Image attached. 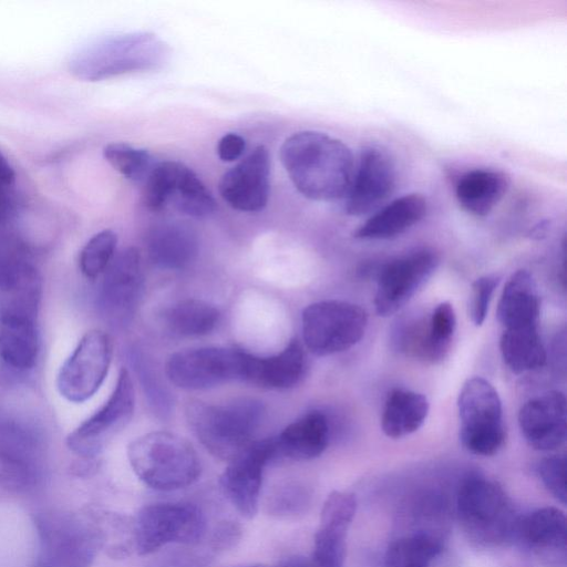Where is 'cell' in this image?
I'll return each mask as SVG.
<instances>
[{
  "mask_svg": "<svg viewBox=\"0 0 567 567\" xmlns=\"http://www.w3.org/2000/svg\"><path fill=\"white\" fill-rule=\"evenodd\" d=\"M130 359L148 400V404L157 415L167 416L173 405L171 393L162 384L141 350L132 349L130 351Z\"/></svg>",
  "mask_w": 567,
  "mask_h": 567,
  "instance_id": "obj_38",
  "label": "cell"
},
{
  "mask_svg": "<svg viewBox=\"0 0 567 567\" xmlns=\"http://www.w3.org/2000/svg\"><path fill=\"white\" fill-rule=\"evenodd\" d=\"M518 423L527 443L538 451H551L566 440V399L560 391H548L528 400Z\"/></svg>",
  "mask_w": 567,
  "mask_h": 567,
  "instance_id": "obj_22",
  "label": "cell"
},
{
  "mask_svg": "<svg viewBox=\"0 0 567 567\" xmlns=\"http://www.w3.org/2000/svg\"><path fill=\"white\" fill-rule=\"evenodd\" d=\"M275 456V437L254 441L221 474V489L243 516L250 518L257 513L264 467Z\"/></svg>",
  "mask_w": 567,
  "mask_h": 567,
  "instance_id": "obj_18",
  "label": "cell"
},
{
  "mask_svg": "<svg viewBox=\"0 0 567 567\" xmlns=\"http://www.w3.org/2000/svg\"><path fill=\"white\" fill-rule=\"evenodd\" d=\"M12 186L0 181V223L8 220L14 213L16 198Z\"/></svg>",
  "mask_w": 567,
  "mask_h": 567,
  "instance_id": "obj_44",
  "label": "cell"
},
{
  "mask_svg": "<svg viewBox=\"0 0 567 567\" xmlns=\"http://www.w3.org/2000/svg\"><path fill=\"white\" fill-rule=\"evenodd\" d=\"M132 533L134 549L147 555L171 543H197L205 533V519L193 504L157 503L138 512Z\"/></svg>",
  "mask_w": 567,
  "mask_h": 567,
  "instance_id": "obj_10",
  "label": "cell"
},
{
  "mask_svg": "<svg viewBox=\"0 0 567 567\" xmlns=\"http://www.w3.org/2000/svg\"><path fill=\"white\" fill-rule=\"evenodd\" d=\"M455 312L450 302L440 303L432 312L429 323L416 327L404 344L416 355L430 361L444 358L455 331Z\"/></svg>",
  "mask_w": 567,
  "mask_h": 567,
  "instance_id": "obj_32",
  "label": "cell"
},
{
  "mask_svg": "<svg viewBox=\"0 0 567 567\" xmlns=\"http://www.w3.org/2000/svg\"><path fill=\"white\" fill-rule=\"evenodd\" d=\"M135 403L128 371L122 368L107 401L66 437L68 447L85 461H94L105 440L130 422Z\"/></svg>",
  "mask_w": 567,
  "mask_h": 567,
  "instance_id": "obj_14",
  "label": "cell"
},
{
  "mask_svg": "<svg viewBox=\"0 0 567 567\" xmlns=\"http://www.w3.org/2000/svg\"><path fill=\"white\" fill-rule=\"evenodd\" d=\"M218 189L221 198L236 210H262L270 192V156L267 147L256 146L237 165L225 172Z\"/></svg>",
  "mask_w": 567,
  "mask_h": 567,
  "instance_id": "obj_19",
  "label": "cell"
},
{
  "mask_svg": "<svg viewBox=\"0 0 567 567\" xmlns=\"http://www.w3.org/2000/svg\"><path fill=\"white\" fill-rule=\"evenodd\" d=\"M117 236L111 229H104L92 236L79 255L81 272L95 279L103 275L116 254Z\"/></svg>",
  "mask_w": 567,
  "mask_h": 567,
  "instance_id": "obj_37",
  "label": "cell"
},
{
  "mask_svg": "<svg viewBox=\"0 0 567 567\" xmlns=\"http://www.w3.org/2000/svg\"><path fill=\"white\" fill-rule=\"evenodd\" d=\"M538 475L545 487L561 504H566V463L561 456L543 458L537 466Z\"/></svg>",
  "mask_w": 567,
  "mask_h": 567,
  "instance_id": "obj_40",
  "label": "cell"
},
{
  "mask_svg": "<svg viewBox=\"0 0 567 567\" xmlns=\"http://www.w3.org/2000/svg\"><path fill=\"white\" fill-rule=\"evenodd\" d=\"M106 162L125 178L141 182L154 166L151 154L127 143H110L103 148Z\"/></svg>",
  "mask_w": 567,
  "mask_h": 567,
  "instance_id": "obj_36",
  "label": "cell"
},
{
  "mask_svg": "<svg viewBox=\"0 0 567 567\" xmlns=\"http://www.w3.org/2000/svg\"><path fill=\"white\" fill-rule=\"evenodd\" d=\"M429 413L427 399L414 391L392 390L383 408L381 427L392 439L406 436L421 427Z\"/></svg>",
  "mask_w": 567,
  "mask_h": 567,
  "instance_id": "obj_31",
  "label": "cell"
},
{
  "mask_svg": "<svg viewBox=\"0 0 567 567\" xmlns=\"http://www.w3.org/2000/svg\"><path fill=\"white\" fill-rule=\"evenodd\" d=\"M509 176L491 168H476L463 174L455 186V197L466 213L486 216L503 199L509 187Z\"/></svg>",
  "mask_w": 567,
  "mask_h": 567,
  "instance_id": "obj_28",
  "label": "cell"
},
{
  "mask_svg": "<svg viewBox=\"0 0 567 567\" xmlns=\"http://www.w3.org/2000/svg\"><path fill=\"white\" fill-rule=\"evenodd\" d=\"M277 455L305 461L319 456L329 442V423L320 411H311L275 437Z\"/></svg>",
  "mask_w": 567,
  "mask_h": 567,
  "instance_id": "obj_29",
  "label": "cell"
},
{
  "mask_svg": "<svg viewBox=\"0 0 567 567\" xmlns=\"http://www.w3.org/2000/svg\"><path fill=\"white\" fill-rule=\"evenodd\" d=\"M34 567H90L103 546L102 529L85 516L49 509L37 513Z\"/></svg>",
  "mask_w": 567,
  "mask_h": 567,
  "instance_id": "obj_3",
  "label": "cell"
},
{
  "mask_svg": "<svg viewBox=\"0 0 567 567\" xmlns=\"http://www.w3.org/2000/svg\"><path fill=\"white\" fill-rule=\"evenodd\" d=\"M301 344L292 340L281 352L270 357L247 355L244 381L267 389L296 385L305 372Z\"/></svg>",
  "mask_w": 567,
  "mask_h": 567,
  "instance_id": "obj_26",
  "label": "cell"
},
{
  "mask_svg": "<svg viewBox=\"0 0 567 567\" xmlns=\"http://www.w3.org/2000/svg\"><path fill=\"white\" fill-rule=\"evenodd\" d=\"M237 567H268V566L262 565V564H252V565H244V566H237Z\"/></svg>",
  "mask_w": 567,
  "mask_h": 567,
  "instance_id": "obj_47",
  "label": "cell"
},
{
  "mask_svg": "<svg viewBox=\"0 0 567 567\" xmlns=\"http://www.w3.org/2000/svg\"><path fill=\"white\" fill-rule=\"evenodd\" d=\"M308 497V493L302 487L287 484L269 495L267 507L271 515L290 517L303 512Z\"/></svg>",
  "mask_w": 567,
  "mask_h": 567,
  "instance_id": "obj_39",
  "label": "cell"
},
{
  "mask_svg": "<svg viewBox=\"0 0 567 567\" xmlns=\"http://www.w3.org/2000/svg\"><path fill=\"white\" fill-rule=\"evenodd\" d=\"M303 341L316 355L346 351L363 337L368 317L358 305L341 300H323L302 311Z\"/></svg>",
  "mask_w": 567,
  "mask_h": 567,
  "instance_id": "obj_8",
  "label": "cell"
},
{
  "mask_svg": "<svg viewBox=\"0 0 567 567\" xmlns=\"http://www.w3.org/2000/svg\"><path fill=\"white\" fill-rule=\"evenodd\" d=\"M240 537V529L234 522L221 523L213 533L214 548L225 549L233 546Z\"/></svg>",
  "mask_w": 567,
  "mask_h": 567,
  "instance_id": "obj_43",
  "label": "cell"
},
{
  "mask_svg": "<svg viewBox=\"0 0 567 567\" xmlns=\"http://www.w3.org/2000/svg\"><path fill=\"white\" fill-rule=\"evenodd\" d=\"M280 159L305 197L333 202L347 196L355 166L342 141L317 131L297 132L282 143Z\"/></svg>",
  "mask_w": 567,
  "mask_h": 567,
  "instance_id": "obj_1",
  "label": "cell"
},
{
  "mask_svg": "<svg viewBox=\"0 0 567 567\" xmlns=\"http://www.w3.org/2000/svg\"><path fill=\"white\" fill-rule=\"evenodd\" d=\"M539 296L532 275L516 271L506 282L497 307L504 329L538 326Z\"/></svg>",
  "mask_w": 567,
  "mask_h": 567,
  "instance_id": "obj_30",
  "label": "cell"
},
{
  "mask_svg": "<svg viewBox=\"0 0 567 567\" xmlns=\"http://www.w3.org/2000/svg\"><path fill=\"white\" fill-rule=\"evenodd\" d=\"M427 212V202L416 193L396 197L380 207L353 236L358 239H390L416 225Z\"/></svg>",
  "mask_w": 567,
  "mask_h": 567,
  "instance_id": "obj_25",
  "label": "cell"
},
{
  "mask_svg": "<svg viewBox=\"0 0 567 567\" xmlns=\"http://www.w3.org/2000/svg\"><path fill=\"white\" fill-rule=\"evenodd\" d=\"M219 311L199 299H184L166 309L164 321L167 328L182 337H199L212 332L219 321Z\"/></svg>",
  "mask_w": 567,
  "mask_h": 567,
  "instance_id": "obj_35",
  "label": "cell"
},
{
  "mask_svg": "<svg viewBox=\"0 0 567 567\" xmlns=\"http://www.w3.org/2000/svg\"><path fill=\"white\" fill-rule=\"evenodd\" d=\"M395 184V165L390 154L379 146L364 147L344 197V210L351 216L377 212L392 195Z\"/></svg>",
  "mask_w": 567,
  "mask_h": 567,
  "instance_id": "obj_17",
  "label": "cell"
},
{
  "mask_svg": "<svg viewBox=\"0 0 567 567\" xmlns=\"http://www.w3.org/2000/svg\"><path fill=\"white\" fill-rule=\"evenodd\" d=\"M143 200L150 210L159 212L167 205L192 217L214 213L216 202L197 174L185 164L165 161L155 164L145 178Z\"/></svg>",
  "mask_w": 567,
  "mask_h": 567,
  "instance_id": "obj_9",
  "label": "cell"
},
{
  "mask_svg": "<svg viewBox=\"0 0 567 567\" xmlns=\"http://www.w3.org/2000/svg\"><path fill=\"white\" fill-rule=\"evenodd\" d=\"M41 287L31 264L19 256L0 254V311L37 318Z\"/></svg>",
  "mask_w": 567,
  "mask_h": 567,
  "instance_id": "obj_23",
  "label": "cell"
},
{
  "mask_svg": "<svg viewBox=\"0 0 567 567\" xmlns=\"http://www.w3.org/2000/svg\"><path fill=\"white\" fill-rule=\"evenodd\" d=\"M198 251V236L186 221L168 220L156 225L147 237L151 261L163 269L186 268Z\"/></svg>",
  "mask_w": 567,
  "mask_h": 567,
  "instance_id": "obj_24",
  "label": "cell"
},
{
  "mask_svg": "<svg viewBox=\"0 0 567 567\" xmlns=\"http://www.w3.org/2000/svg\"><path fill=\"white\" fill-rule=\"evenodd\" d=\"M278 567H319L312 558L295 556L287 558Z\"/></svg>",
  "mask_w": 567,
  "mask_h": 567,
  "instance_id": "obj_46",
  "label": "cell"
},
{
  "mask_svg": "<svg viewBox=\"0 0 567 567\" xmlns=\"http://www.w3.org/2000/svg\"><path fill=\"white\" fill-rule=\"evenodd\" d=\"M164 56L165 48L153 34H120L80 50L70 61V70L78 78L99 81L127 72L154 69L162 63Z\"/></svg>",
  "mask_w": 567,
  "mask_h": 567,
  "instance_id": "obj_6",
  "label": "cell"
},
{
  "mask_svg": "<svg viewBox=\"0 0 567 567\" xmlns=\"http://www.w3.org/2000/svg\"><path fill=\"white\" fill-rule=\"evenodd\" d=\"M16 173L7 157L0 152V181L6 184L13 185Z\"/></svg>",
  "mask_w": 567,
  "mask_h": 567,
  "instance_id": "obj_45",
  "label": "cell"
},
{
  "mask_svg": "<svg viewBox=\"0 0 567 567\" xmlns=\"http://www.w3.org/2000/svg\"><path fill=\"white\" fill-rule=\"evenodd\" d=\"M437 254L429 248L411 251L384 264L378 271L375 310L386 317L401 309L432 275Z\"/></svg>",
  "mask_w": 567,
  "mask_h": 567,
  "instance_id": "obj_15",
  "label": "cell"
},
{
  "mask_svg": "<svg viewBox=\"0 0 567 567\" xmlns=\"http://www.w3.org/2000/svg\"><path fill=\"white\" fill-rule=\"evenodd\" d=\"M111 358L109 336L101 330L86 332L59 370L56 388L60 394L72 403L91 399L107 375Z\"/></svg>",
  "mask_w": 567,
  "mask_h": 567,
  "instance_id": "obj_12",
  "label": "cell"
},
{
  "mask_svg": "<svg viewBox=\"0 0 567 567\" xmlns=\"http://www.w3.org/2000/svg\"><path fill=\"white\" fill-rule=\"evenodd\" d=\"M442 547V538L430 530L403 535L388 546L384 567H432Z\"/></svg>",
  "mask_w": 567,
  "mask_h": 567,
  "instance_id": "obj_34",
  "label": "cell"
},
{
  "mask_svg": "<svg viewBox=\"0 0 567 567\" xmlns=\"http://www.w3.org/2000/svg\"><path fill=\"white\" fill-rule=\"evenodd\" d=\"M355 511L357 499L352 493L334 491L327 497L311 557L319 567H343L346 539Z\"/></svg>",
  "mask_w": 567,
  "mask_h": 567,
  "instance_id": "obj_21",
  "label": "cell"
},
{
  "mask_svg": "<svg viewBox=\"0 0 567 567\" xmlns=\"http://www.w3.org/2000/svg\"><path fill=\"white\" fill-rule=\"evenodd\" d=\"M42 443L22 425L0 423V487L25 493L42 481Z\"/></svg>",
  "mask_w": 567,
  "mask_h": 567,
  "instance_id": "obj_16",
  "label": "cell"
},
{
  "mask_svg": "<svg viewBox=\"0 0 567 567\" xmlns=\"http://www.w3.org/2000/svg\"><path fill=\"white\" fill-rule=\"evenodd\" d=\"M245 147L246 142L243 136L227 133L218 142L217 154L224 162H234L243 155Z\"/></svg>",
  "mask_w": 567,
  "mask_h": 567,
  "instance_id": "obj_42",
  "label": "cell"
},
{
  "mask_svg": "<svg viewBox=\"0 0 567 567\" xmlns=\"http://www.w3.org/2000/svg\"><path fill=\"white\" fill-rule=\"evenodd\" d=\"M460 440L475 455L496 454L505 442L502 402L494 386L483 378L468 379L460 393Z\"/></svg>",
  "mask_w": 567,
  "mask_h": 567,
  "instance_id": "obj_7",
  "label": "cell"
},
{
  "mask_svg": "<svg viewBox=\"0 0 567 567\" xmlns=\"http://www.w3.org/2000/svg\"><path fill=\"white\" fill-rule=\"evenodd\" d=\"M514 539L549 567H566V517L555 507L538 508L518 517Z\"/></svg>",
  "mask_w": 567,
  "mask_h": 567,
  "instance_id": "obj_20",
  "label": "cell"
},
{
  "mask_svg": "<svg viewBox=\"0 0 567 567\" xmlns=\"http://www.w3.org/2000/svg\"><path fill=\"white\" fill-rule=\"evenodd\" d=\"M127 457L136 476L158 491H174L193 484L200 462L185 439L165 431L136 437L127 446Z\"/></svg>",
  "mask_w": 567,
  "mask_h": 567,
  "instance_id": "obj_4",
  "label": "cell"
},
{
  "mask_svg": "<svg viewBox=\"0 0 567 567\" xmlns=\"http://www.w3.org/2000/svg\"><path fill=\"white\" fill-rule=\"evenodd\" d=\"M185 414L198 441L213 455L229 462L254 442L264 405L255 399H239L226 404L190 401Z\"/></svg>",
  "mask_w": 567,
  "mask_h": 567,
  "instance_id": "obj_2",
  "label": "cell"
},
{
  "mask_svg": "<svg viewBox=\"0 0 567 567\" xmlns=\"http://www.w3.org/2000/svg\"><path fill=\"white\" fill-rule=\"evenodd\" d=\"M456 508L460 525L474 546L494 548L514 539L518 517L498 483L470 476L458 489Z\"/></svg>",
  "mask_w": 567,
  "mask_h": 567,
  "instance_id": "obj_5",
  "label": "cell"
},
{
  "mask_svg": "<svg viewBox=\"0 0 567 567\" xmlns=\"http://www.w3.org/2000/svg\"><path fill=\"white\" fill-rule=\"evenodd\" d=\"M141 256L134 247L115 254L103 272L97 292V309L103 319L115 328L128 324L143 292Z\"/></svg>",
  "mask_w": 567,
  "mask_h": 567,
  "instance_id": "obj_13",
  "label": "cell"
},
{
  "mask_svg": "<svg viewBox=\"0 0 567 567\" xmlns=\"http://www.w3.org/2000/svg\"><path fill=\"white\" fill-rule=\"evenodd\" d=\"M499 347L504 362L514 373L536 370L546 362L538 326L504 329Z\"/></svg>",
  "mask_w": 567,
  "mask_h": 567,
  "instance_id": "obj_33",
  "label": "cell"
},
{
  "mask_svg": "<svg viewBox=\"0 0 567 567\" xmlns=\"http://www.w3.org/2000/svg\"><path fill=\"white\" fill-rule=\"evenodd\" d=\"M40 351L35 318L0 311V360L27 371L34 367Z\"/></svg>",
  "mask_w": 567,
  "mask_h": 567,
  "instance_id": "obj_27",
  "label": "cell"
},
{
  "mask_svg": "<svg viewBox=\"0 0 567 567\" xmlns=\"http://www.w3.org/2000/svg\"><path fill=\"white\" fill-rule=\"evenodd\" d=\"M498 277L483 276L472 285L470 316L473 323L480 327L485 321L493 292L498 285Z\"/></svg>",
  "mask_w": 567,
  "mask_h": 567,
  "instance_id": "obj_41",
  "label": "cell"
},
{
  "mask_svg": "<svg viewBox=\"0 0 567 567\" xmlns=\"http://www.w3.org/2000/svg\"><path fill=\"white\" fill-rule=\"evenodd\" d=\"M248 353L238 349L203 347L175 352L166 362L172 383L186 390L244 381Z\"/></svg>",
  "mask_w": 567,
  "mask_h": 567,
  "instance_id": "obj_11",
  "label": "cell"
}]
</instances>
